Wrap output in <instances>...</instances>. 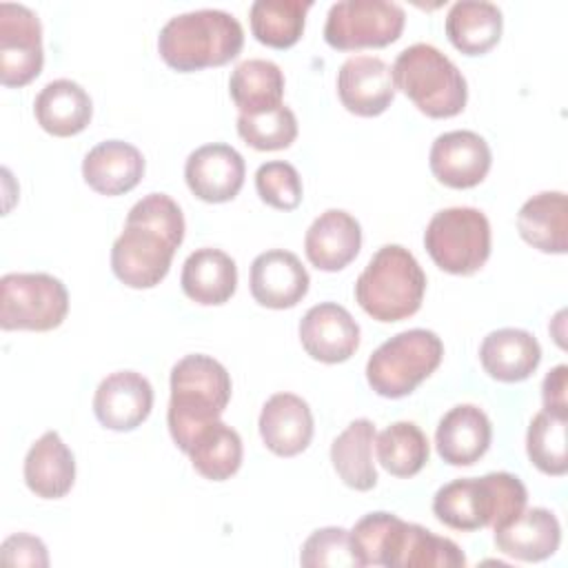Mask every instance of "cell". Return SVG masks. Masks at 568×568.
<instances>
[{"mask_svg":"<svg viewBox=\"0 0 568 568\" xmlns=\"http://www.w3.org/2000/svg\"><path fill=\"white\" fill-rule=\"evenodd\" d=\"M362 248L359 222L342 211L328 209L320 213L304 235V251L308 262L326 273L342 271L348 266Z\"/></svg>","mask_w":568,"mask_h":568,"instance_id":"cell-18","label":"cell"},{"mask_svg":"<svg viewBox=\"0 0 568 568\" xmlns=\"http://www.w3.org/2000/svg\"><path fill=\"white\" fill-rule=\"evenodd\" d=\"M0 559L7 566H36V568L49 566V555L42 539L27 532L7 537L0 546Z\"/></svg>","mask_w":568,"mask_h":568,"instance_id":"cell-40","label":"cell"},{"mask_svg":"<svg viewBox=\"0 0 568 568\" xmlns=\"http://www.w3.org/2000/svg\"><path fill=\"white\" fill-rule=\"evenodd\" d=\"M393 82L428 118H453L464 111L468 87L457 64L428 42L402 49L393 64Z\"/></svg>","mask_w":568,"mask_h":568,"instance_id":"cell-6","label":"cell"},{"mask_svg":"<svg viewBox=\"0 0 568 568\" xmlns=\"http://www.w3.org/2000/svg\"><path fill=\"white\" fill-rule=\"evenodd\" d=\"M38 124L58 138H69L87 129L93 115L89 93L69 78L47 82L33 102Z\"/></svg>","mask_w":568,"mask_h":568,"instance_id":"cell-26","label":"cell"},{"mask_svg":"<svg viewBox=\"0 0 568 568\" xmlns=\"http://www.w3.org/2000/svg\"><path fill=\"white\" fill-rule=\"evenodd\" d=\"M528 490L510 473H488L484 477H462L444 484L433 497L435 517L453 530H493L510 521L526 508Z\"/></svg>","mask_w":568,"mask_h":568,"instance_id":"cell-4","label":"cell"},{"mask_svg":"<svg viewBox=\"0 0 568 568\" xmlns=\"http://www.w3.org/2000/svg\"><path fill=\"white\" fill-rule=\"evenodd\" d=\"M182 240L184 215L178 202L166 193H149L131 206L111 246V268L131 288H153L166 277Z\"/></svg>","mask_w":568,"mask_h":568,"instance_id":"cell-1","label":"cell"},{"mask_svg":"<svg viewBox=\"0 0 568 568\" xmlns=\"http://www.w3.org/2000/svg\"><path fill=\"white\" fill-rule=\"evenodd\" d=\"M244 44L240 20L222 9H195L164 22L158 36L162 60L175 71L222 67L237 58Z\"/></svg>","mask_w":568,"mask_h":568,"instance_id":"cell-3","label":"cell"},{"mask_svg":"<svg viewBox=\"0 0 568 568\" xmlns=\"http://www.w3.org/2000/svg\"><path fill=\"white\" fill-rule=\"evenodd\" d=\"M153 408V386L142 373L115 371L106 375L93 395V413L109 430L138 428Z\"/></svg>","mask_w":568,"mask_h":568,"instance_id":"cell-14","label":"cell"},{"mask_svg":"<svg viewBox=\"0 0 568 568\" xmlns=\"http://www.w3.org/2000/svg\"><path fill=\"white\" fill-rule=\"evenodd\" d=\"M479 362L497 382H524L537 371L541 346L532 333L506 326L490 331L481 339Z\"/></svg>","mask_w":568,"mask_h":568,"instance_id":"cell-23","label":"cell"},{"mask_svg":"<svg viewBox=\"0 0 568 568\" xmlns=\"http://www.w3.org/2000/svg\"><path fill=\"white\" fill-rule=\"evenodd\" d=\"M231 399V375L211 355L191 353L171 368V399L166 410L169 433L180 450L220 419Z\"/></svg>","mask_w":568,"mask_h":568,"instance_id":"cell-2","label":"cell"},{"mask_svg":"<svg viewBox=\"0 0 568 568\" xmlns=\"http://www.w3.org/2000/svg\"><path fill=\"white\" fill-rule=\"evenodd\" d=\"M424 246L442 271L470 275L490 255V222L473 206L442 209L424 231Z\"/></svg>","mask_w":568,"mask_h":568,"instance_id":"cell-8","label":"cell"},{"mask_svg":"<svg viewBox=\"0 0 568 568\" xmlns=\"http://www.w3.org/2000/svg\"><path fill=\"white\" fill-rule=\"evenodd\" d=\"M44 64L42 24L33 9L20 2H0V80L4 87H24Z\"/></svg>","mask_w":568,"mask_h":568,"instance_id":"cell-11","label":"cell"},{"mask_svg":"<svg viewBox=\"0 0 568 568\" xmlns=\"http://www.w3.org/2000/svg\"><path fill=\"white\" fill-rule=\"evenodd\" d=\"M300 564L306 568H362L351 544V530L342 526L317 528L302 546Z\"/></svg>","mask_w":568,"mask_h":568,"instance_id":"cell-38","label":"cell"},{"mask_svg":"<svg viewBox=\"0 0 568 568\" xmlns=\"http://www.w3.org/2000/svg\"><path fill=\"white\" fill-rule=\"evenodd\" d=\"M229 93L244 115H260L282 106L284 73L273 60L248 58L229 78Z\"/></svg>","mask_w":568,"mask_h":568,"instance_id":"cell-29","label":"cell"},{"mask_svg":"<svg viewBox=\"0 0 568 568\" xmlns=\"http://www.w3.org/2000/svg\"><path fill=\"white\" fill-rule=\"evenodd\" d=\"M311 7V0H255L248 9L251 31L266 47L288 49L302 38Z\"/></svg>","mask_w":568,"mask_h":568,"instance_id":"cell-33","label":"cell"},{"mask_svg":"<svg viewBox=\"0 0 568 568\" xmlns=\"http://www.w3.org/2000/svg\"><path fill=\"white\" fill-rule=\"evenodd\" d=\"M244 158L224 142L197 146L184 164V180L191 193L204 202H229L244 184Z\"/></svg>","mask_w":568,"mask_h":568,"instance_id":"cell-13","label":"cell"},{"mask_svg":"<svg viewBox=\"0 0 568 568\" xmlns=\"http://www.w3.org/2000/svg\"><path fill=\"white\" fill-rule=\"evenodd\" d=\"M566 388H568V366L559 364L552 371H548V375L544 377V384H541L544 408L559 415H568Z\"/></svg>","mask_w":568,"mask_h":568,"instance_id":"cell-41","label":"cell"},{"mask_svg":"<svg viewBox=\"0 0 568 568\" xmlns=\"http://www.w3.org/2000/svg\"><path fill=\"white\" fill-rule=\"evenodd\" d=\"M426 293V275L402 244H384L355 282V300L377 322H399L415 315Z\"/></svg>","mask_w":568,"mask_h":568,"instance_id":"cell-5","label":"cell"},{"mask_svg":"<svg viewBox=\"0 0 568 568\" xmlns=\"http://www.w3.org/2000/svg\"><path fill=\"white\" fill-rule=\"evenodd\" d=\"M408 521L393 513L375 510L364 515L351 528V544L359 566L395 568Z\"/></svg>","mask_w":568,"mask_h":568,"instance_id":"cell-31","label":"cell"},{"mask_svg":"<svg viewBox=\"0 0 568 568\" xmlns=\"http://www.w3.org/2000/svg\"><path fill=\"white\" fill-rule=\"evenodd\" d=\"M257 426L266 448L280 457L300 455L313 439V413L295 393L271 395L262 406Z\"/></svg>","mask_w":568,"mask_h":568,"instance_id":"cell-19","label":"cell"},{"mask_svg":"<svg viewBox=\"0 0 568 568\" xmlns=\"http://www.w3.org/2000/svg\"><path fill=\"white\" fill-rule=\"evenodd\" d=\"M75 481V457L55 430L36 439L24 457V484L42 499L64 497Z\"/></svg>","mask_w":568,"mask_h":568,"instance_id":"cell-25","label":"cell"},{"mask_svg":"<svg viewBox=\"0 0 568 568\" xmlns=\"http://www.w3.org/2000/svg\"><path fill=\"white\" fill-rule=\"evenodd\" d=\"M444 344L428 328H408L379 344L366 362L368 386L382 397L410 395L442 364Z\"/></svg>","mask_w":568,"mask_h":568,"instance_id":"cell-7","label":"cell"},{"mask_svg":"<svg viewBox=\"0 0 568 568\" xmlns=\"http://www.w3.org/2000/svg\"><path fill=\"white\" fill-rule=\"evenodd\" d=\"M237 133L248 146L257 151L286 149L297 138V118L286 104L260 115L240 113Z\"/></svg>","mask_w":568,"mask_h":568,"instance_id":"cell-37","label":"cell"},{"mask_svg":"<svg viewBox=\"0 0 568 568\" xmlns=\"http://www.w3.org/2000/svg\"><path fill=\"white\" fill-rule=\"evenodd\" d=\"M182 291L202 306H217L233 297L237 288L235 260L213 246L195 248L182 264Z\"/></svg>","mask_w":568,"mask_h":568,"instance_id":"cell-24","label":"cell"},{"mask_svg":"<svg viewBox=\"0 0 568 568\" xmlns=\"http://www.w3.org/2000/svg\"><path fill=\"white\" fill-rule=\"evenodd\" d=\"M186 455L202 477L224 481L242 466V439L235 428L217 419L193 439Z\"/></svg>","mask_w":568,"mask_h":568,"instance_id":"cell-32","label":"cell"},{"mask_svg":"<svg viewBox=\"0 0 568 568\" xmlns=\"http://www.w3.org/2000/svg\"><path fill=\"white\" fill-rule=\"evenodd\" d=\"M517 231L524 242L541 253L568 251V202L564 191H541L528 197L517 213Z\"/></svg>","mask_w":568,"mask_h":568,"instance_id":"cell-27","label":"cell"},{"mask_svg":"<svg viewBox=\"0 0 568 568\" xmlns=\"http://www.w3.org/2000/svg\"><path fill=\"white\" fill-rule=\"evenodd\" d=\"M466 566V555L462 548L433 530L410 524L406 528L395 568H459Z\"/></svg>","mask_w":568,"mask_h":568,"instance_id":"cell-36","label":"cell"},{"mask_svg":"<svg viewBox=\"0 0 568 568\" xmlns=\"http://www.w3.org/2000/svg\"><path fill=\"white\" fill-rule=\"evenodd\" d=\"M300 342L304 351L324 364L346 362L359 346V324L335 302L311 306L300 322Z\"/></svg>","mask_w":568,"mask_h":568,"instance_id":"cell-15","label":"cell"},{"mask_svg":"<svg viewBox=\"0 0 568 568\" xmlns=\"http://www.w3.org/2000/svg\"><path fill=\"white\" fill-rule=\"evenodd\" d=\"M69 311L67 286L49 273H7L0 280L2 331H53Z\"/></svg>","mask_w":568,"mask_h":568,"instance_id":"cell-9","label":"cell"},{"mask_svg":"<svg viewBox=\"0 0 568 568\" xmlns=\"http://www.w3.org/2000/svg\"><path fill=\"white\" fill-rule=\"evenodd\" d=\"M406 13L388 0H339L331 4L324 40L339 51L386 47L402 36Z\"/></svg>","mask_w":568,"mask_h":568,"instance_id":"cell-10","label":"cell"},{"mask_svg":"<svg viewBox=\"0 0 568 568\" xmlns=\"http://www.w3.org/2000/svg\"><path fill=\"white\" fill-rule=\"evenodd\" d=\"M255 189L264 204L293 211L302 202V178L291 162L271 160L257 166L255 171Z\"/></svg>","mask_w":568,"mask_h":568,"instance_id":"cell-39","label":"cell"},{"mask_svg":"<svg viewBox=\"0 0 568 568\" xmlns=\"http://www.w3.org/2000/svg\"><path fill=\"white\" fill-rule=\"evenodd\" d=\"M308 271L291 251L271 248L260 253L251 264V295L266 308L295 306L308 293Z\"/></svg>","mask_w":568,"mask_h":568,"instance_id":"cell-17","label":"cell"},{"mask_svg":"<svg viewBox=\"0 0 568 568\" xmlns=\"http://www.w3.org/2000/svg\"><path fill=\"white\" fill-rule=\"evenodd\" d=\"M504 29L501 9L488 0H459L446 13V36L466 55L490 51Z\"/></svg>","mask_w":568,"mask_h":568,"instance_id":"cell-28","label":"cell"},{"mask_svg":"<svg viewBox=\"0 0 568 568\" xmlns=\"http://www.w3.org/2000/svg\"><path fill=\"white\" fill-rule=\"evenodd\" d=\"M488 142L468 129L446 131L435 138L428 155L433 175L450 189L477 186L490 171Z\"/></svg>","mask_w":568,"mask_h":568,"instance_id":"cell-12","label":"cell"},{"mask_svg":"<svg viewBox=\"0 0 568 568\" xmlns=\"http://www.w3.org/2000/svg\"><path fill=\"white\" fill-rule=\"evenodd\" d=\"M144 158L138 146L124 140H104L82 160L84 182L102 195H122L140 184Z\"/></svg>","mask_w":568,"mask_h":568,"instance_id":"cell-22","label":"cell"},{"mask_svg":"<svg viewBox=\"0 0 568 568\" xmlns=\"http://www.w3.org/2000/svg\"><path fill=\"white\" fill-rule=\"evenodd\" d=\"M337 95L346 111L375 118L384 113L395 98L393 71L377 55H351L337 71Z\"/></svg>","mask_w":568,"mask_h":568,"instance_id":"cell-16","label":"cell"},{"mask_svg":"<svg viewBox=\"0 0 568 568\" xmlns=\"http://www.w3.org/2000/svg\"><path fill=\"white\" fill-rule=\"evenodd\" d=\"M493 439L488 415L475 404L453 406L437 424L435 446L450 466H473L486 455Z\"/></svg>","mask_w":568,"mask_h":568,"instance_id":"cell-20","label":"cell"},{"mask_svg":"<svg viewBox=\"0 0 568 568\" xmlns=\"http://www.w3.org/2000/svg\"><path fill=\"white\" fill-rule=\"evenodd\" d=\"M495 546L519 561H544L561 544L559 519L548 508H524L504 526L495 528Z\"/></svg>","mask_w":568,"mask_h":568,"instance_id":"cell-21","label":"cell"},{"mask_svg":"<svg viewBox=\"0 0 568 568\" xmlns=\"http://www.w3.org/2000/svg\"><path fill=\"white\" fill-rule=\"evenodd\" d=\"M566 422L568 415L544 408L532 417L526 433V453L530 464L552 477H561L568 470Z\"/></svg>","mask_w":568,"mask_h":568,"instance_id":"cell-35","label":"cell"},{"mask_svg":"<svg viewBox=\"0 0 568 568\" xmlns=\"http://www.w3.org/2000/svg\"><path fill=\"white\" fill-rule=\"evenodd\" d=\"M375 453L386 473L395 477H413L426 466L430 448L417 424L395 422L375 435Z\"/></svg>","mask_w":568,"mask_h":568,"instance_id":"cell-34","label":"cell"},{"mask_svg":"<svg viewBox=\"0 0 568 568\" xmlns=\"http://www.w3.org/2000/svg\"><path fill=\"white\" fill-rule=\"evenodd\" d=\"M375 424L366 417L353 419L331 444V462L339 479L355 490H371L377 484L373 464Z\"/></svg>","mask_w":568,"mask_h":568,"instance_id":"cell-30","label":"cell"}]
</instances>
